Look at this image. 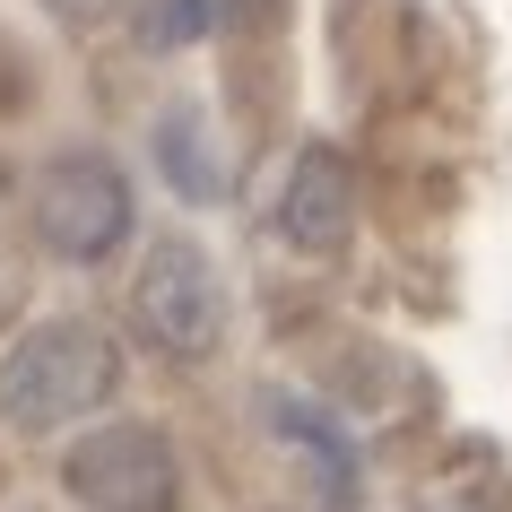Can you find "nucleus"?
I'll use <instances>...</instances> for the list:
<instances>
[{
    "label": "nucleus",
    "mask_w": 512,
    "mask_h": 512,
    "mask_svg": "<svg viewBox=\"0 0 512 512\" xmlns=\"http://www.w3.org/2000/svg\"><path fill=\"white\" fill-rule=\"evenodd\" d=\"M61 486L96 512H174V452L157 426H96L61 460Z\"/></svg>",
    "instance_id": "20e7f679"
},
{
    "label": "nucleus",
    "mask_w": 512,
    "mask_h": 512,
    "mask_svg": "<svg viewBox=\"0 0 512 512\" xmlns=\"http://www.w3.org/2000/svg\"><path fill=\"white\" fill-rule=\"evenodd\" d=\"M53 18H70V27H96V18H113V9H131V0H44Z\"/></svg>",
    "instance_id": "1a4fd4ad"
},
{
    "label": "nucleus",
    "mask_w": 512,
    "mask_h": 512,
    "mask_svg": "<svg viewBox=\"0 0 512 512\" xmlns=\"http://www.w3.org/2000/svg\"><path fill=\"white\" fill-rule=\"evenodd\" d=\"M356 226V183H348V157L339 148H304L278 183V235L296 252H339Z\"/></svg>",
    "instance_id": "39448f33"
},
{
    "label": "nucleus",
    "mask_w": 512,
    "mask_h": 512,
    "mask_svg": "<svg viewBox=\"0 0 512 512\" xmlns=\"http://www.w3.org/2000/svg\"><path fill=\"white\" fill-rule=\"evenodd\" d=\"M200 35H209V0H157V9L139 18V44H148V53H183Z\"/></svg>",
    "instance_id": "6e6552de"
},
{
    "label": "nucleus",
    "mask_w": 512,
    "mask_h": 512,
    "mask_svg": "<svg viewBox=\"0 0 512 512\" xmlns=\"http://www.w3.org/2000/svg\"><path fill=\"white\" fill-rule=\"evenodd\" d=\"M157 165H165V183L183 191L191 209L226 200V165L209 157V122H200V113H165L157 122Z\"/></svg>",
    "instance_id": "423d86ee"
},
{
    "label": "nucleus",
    "mask_w": 512,
    "mask_h": 512,
    "mask_svg": "<svg viewBox=\"0 0 512 512\" xmlns=\"http://www.w3.org/2000/svg\"><path fill=\"white\" fill-rule=\"evenodd\" d=\"M35 235L61 261H105L131 235V183L105 157H61L35 174Z\"/></svg>",
    "instance_id": "7ed1b4c3"
},
{
    "label": "nucleus",
    "mask_w": 512,
    "mask_h": 512,
    "mask_svg": "<svg viewBox=\"0 0 512 512\" xmlns=\"http://www.w3.org/2000/svg\"><path fill=\"white\" fill-rule=\"evenodd\" d=\"M113 382H122V348H113L105 322H79V313L35 322L0 348V426L53 434L70 417H87V408H105Z\"/></svg>",
    "instance_id": "f257e3e1"
},
{
    "label": "nucleus",
    "mask_w": 512,
    "mask_h": 512,
    "mask_svg": "<svg viewBox=\"0 0 512 512\" xmlns=\"http://www.w3.org/2000/svg\"><path fill=\"white\" fill-rule=\"evenodd\" d=\"M270 417L287 426V443H304V452L330 469V504H348V486H356V452H348V434L330 426L313 400H270Z\"/></svg>",
    "instance_id": "0eeeda50"
},
{
    "label": "nucleus",
    "mask_w": 512,
    "mask_h": 512,
    "mask_svg": "<svg viewBox=\"0 0 512 512\" xmlns=\"http://www.w3.org/2000/svg\"><path fill=\"white\" fill-rule=\"evenodd\" d=\"M131 313L165 356H209L217 322H226V287H217L209 252L183 243V235H157L148 261H139V278H131Z\"/></svg>",
    "instance_id": "f03ea898"
}]
</instances>
